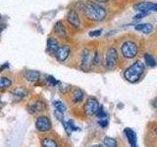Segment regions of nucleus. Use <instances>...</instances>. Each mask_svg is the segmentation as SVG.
I'll return each mask as SVG.
<instances>
[{
	"instance_id": "f257e3e1",
	"label": "nucleus",
	"mask_w": 157,
	"mask_h": 147,
	"mask_svg": "<svg viewBox=\"0 0 157 147\" xmlns=\"http://www.w3.org/2000/svg\"><path fill=\"white\" fill-rule=\"evenodd\" d=\"M83 12H85L86 18L91 20V21L100 22L106 18V10L104 9V7L94 2L86 3Z\"/></svg>"
},
{
	"instance_id": "f03ea898",
	"label": "nucleus",
	"mask_w": 157,
	"mask_h": 147,
	"mask_svg": "<svg viewBox=\"0 0 157 147\" xmlns=\"http://www.w3.org/2000/svg\"><path fill=\"white\" fill-rule=\"evenodd\" d=\"M144 69L145 66L144 63L140 61H136L125 71L124 77L126 78L127 81L131 83H136L140 80L141 76L144 75Z\"/></svg>"
},
{
	"instance_id": "7ed1b4c3",
	"label": "nucleus",
	"mask_w": 157,
	"mask_h": 147,
	"mask_svg": "<svg viewBox=\"0 0 157 147\" xmlns=\"http://www.w3.org/2000/svg\"><path fill=\"white\" fill-rule=\"evenodd\" d=\"M121 50H122L123 56H124L125 58L132 59L137 55L139 47H137V45L134 41L128 40V41L123 43V45L121 47Z\"/></svg>"
},
{
	"instance_id": "20e7f679",
	"label": "nucleus",
	"mask_w": 157,
	"mask_h": 147,
	"mask_svg": "<svg viewBox=\"0 0 157 147\" xmlns=\"http://www.w3.org/2000/svg\"><path fill=\"white\" fill-rule=\"evenodd\" d=\"M118 62V52L116 50V48L110 47L108 49V51L106 53L105 57V67L107 70H113Z\"/></svg>"
},
{
	"instance_id": "39448f33",
	"label": "nucleus",
	"mask_w": 157,
	"mask_h": 147,
	"mask_svg": "<svg viewBox=\"0 0 157 147\" xmlns=\"http://www.w3.org/2000/svg\"><path fill=\"white\" fill-rule=\"evenodd\" d=\"M99 108H100V105H99V103H98L97 99H95L94 97H90L85 103L83 110H85V113L86 115L92 116L96 114Z\"/></svg>"
},
{
	"instance_id": "423d86ee",
	"label": "nucleus",
	"mask_w": 157,
	"mask_h": 147,
	"mask_svg": "<svg viewBox=\"0 0 157 147\" xmlns=\"http://www.w3.org/2000/svg\"><path fill=\"white\" fill-rule=\"evenodd\" d=\"M70 53H71V48L69 45H66V44H64V45H60L58 48V50L56 51L55 53V58L58 62H65L67 59L70 56Z\"/></svg>"
},
{
	"instance_id": "0eeeda50",
	"label": "nucleus",
	"mask_w": 157,
	"mask_h": 147,
	"mask_svg": "<svg viewBox=\"0 0 157 147\" xmlns=\"http://www.w3.org/2000/svg\"><path fill=\"white\" fill-rule=\"evenodd\" d=\"M36 126L39 131H48L51 129V122L46 116H40L36 119Z\"/></svg>"
},
{
	"instance_id": "6e6552de",
	"label": "nucleus",
	"mask_w": 157,
	"mask_h": 147,
	"mask_svg": "<svg viewBox=\"0 0 157 147\" xmlns=\"http://www.w3.org/2000/svg\"><path fill=\"white\" fill-rule=\"evenodd\" d=\"M67 21L68 23L71 24L74 28H80L81 27V20L80 17H78V14L76 10H70L67 14Z\"/></svg>"
},
{
	"instance_id": "1a4fd4ad",
	"label": "nucleus",
	"mask_w": 157,
	"mask_h": 147,
	"mask_svg": "<svg viewBox=\"0 0 157 147\" xmlns=\"http://www.w3.org/2000/svg\"><path fill=\"white\" fill-rule=\"evenodd\" d=\"M93 56L91 55V52L88 49H85L82 52V69H88L90 66L92 64Z\"/></svg>"
},
{
	"instance_id": "9d476101",
	"label": "nucleus",
	"mask_w": 157,
	"mask_h": 147,
	"mask_svg": "<svg viewBox=\"0 0 157 147\" xmlns=\"http://www.w3.org/2000/svg\"><path fill=\"white\" fill-rule=\"evenodd\" d=\"M59 46L60 45H59L58 40L55 37H48L46 42V52L49 55H55Z\"/></svg>"
},
{
	"instance_id": "9b49d317",
	"label": "nucleus",
	"mask_w": 157,
	"mask_h": 147,
	"mask_svg": "<svg viewBox=\"0 0 157 147\" xmlns=\"http://www.w3.org/2000/svg\"><path fill=\"white\" fill-rule=\"evenodd\" d=\"M44 110H45V104L42 101L33 102L28 106V112L29 114H36V113L42 112Z\"/></svg>"
},
{
	"instance_id": "f8f14e48",
	"label": "nucleus",
	"mask_w": 157,
	"mask_h": 147,
	"mask_svg": "<svg viewBox=\"0 0 157 147\" xmlns=\"http://www.w3.org/2000/svg\"><path fill=\"white\" fill-rule=\"evenodd\" d=\"M53 31H54V33L60 38H66L67 37L66 27L64 26V24L61 21H58L55 23V24H54V27H53Z\"/></svg>"
},
{
	"instance_id": "ddd939ff",
	"label": "nucleus",
	"mask_w": 157,
	"mask_h": 147,
	"mask_svg": "<svg viewBox=\"0 0 157 147\" xmlns=\"http://www.w3.org/2000/svg\"><path fill=\"white\" fill-rule=\"evenodd\" d=\"M24 77L29 82H37L40 80V73L37 71L27 70L24 72Z\"/></svg>"
},
{
	"instance_id": "4468645a",
	"label": "nucleus",
	"mask_w": 157,
	"mask_h": 147,
	"mask_svg": "<svg viewBox=\"0 0 157 147\" xmlns=\"http://www.w3.org/2000/svg\"><path fill=\"white\" fill-rule=\"evenodd\" d=\"M153 3L152 2H140L135 5V9L137 10V11L140 12H142V13H147L148 11H150V10H152V8H153Z\"/></svg>"
},
{
	"instance_id": "2eb2a0df",
	"label": "nucleus",
	"mask_w": 157,
	"mask_h": 147,
	"mask_svg": "<svg viewBox=\"0 0 157 147\" xmlns=\"http://www.w3.org/2000/svg\"><path fill=\"white\" fill-rule=\"evenodd\" d=\"M124 132L127 136L128 141H129L131 147H136V132L132 130L129 129V127L125 129Z\"/></svg>"
},
{
	"instance_id": "dca6fc26",
	"label": "nucleus",
	"mask_w": 157,
	"mask_h": 147,
	"mask_svg": "<svg viewBox=\"0 0 157 147\" xmlns=\"http://www.w3.org/2000/svg\"><path fill=\"white\" fill-rule=\"evenodd\" d=\"M135 29L137 32H141L144 33L148 34V33H150L152 31H153V26H152L151 24H148V23L137 24H136Z\"/></svg>"
},
{
	"instance_id": "f3484780",
	"label": "nucleus",
	"mask_w": 157,
	"mask_h": 147,
	"mask_svg": "<svg viewBox=\"0 0 157 147\" xmlns=\"http://www.w3.org/2000/svg\"><path fill=\"white\" fill-rule=\"evenodd\" d=\"M83 96H85V93L80 88H77V89L74 91L73 93V102L74 103H80L82 101Z\"/></svg>"
},
{
	"instance_id": "a211bd4d",
	"label": "nucleus",
	"mask_w": 157,
	"mask_h": 147,
	"mask_svg": "<svg viewBox=\"0 0 157 147\" xmlns=\"http://www.w3.org/2000/svg\"><path fill=\"white\" fill-rule=\"evenodd\" d=\"M14 99L16 101L22 100L25 96H27V91L24 89V88H18L14 91Z\"/></svg>"
},
{
	"instance_id": "6ab92c4d",
	"label": "nucleus",
	"mask_w": 157,
	"mask_h": 147,
	"mask_svg": "<svg viewBox=\"0 0 157 147\" xmlns=\"http://www.w3.org/2000/svg\"><path fill=\"white\" fill-rule=\"evenodd\" d=\"M12 85V81L6 77H0V89H6Z\"/></svg>"
},
{
	"instance_id": "aec40b11",
	"label": "nucleus",
	"mask_w": 157,
	"mask_h": 147,
	"mask_svg": "<svg viewBox=\"0 0 157 147\" xmlns=\"http://www.w3.org/2000/svg\"><path fill=\"white\" fill-rule=\"evenodd\" d=\"M144 61H145L146 65L150 68H154L156 66V60L154 59L153 56L150 55V54H148V53L144 54Z\"/></svg>"
},
{
	"instance_id": "412c9836",
	"label": "nucleus",
	"mask_w": 157,
	"mask_h": 147,
	"mask_svg": "<svg viewBox=\"0 0 157 147\" xmlns=\"http://www.w3.org/2000/svg\"><path fill=\"white\" fill-rule=\"evenodd\" d=\"M42 147H58L55 140L50 139V138H44L41 141Z\"/></svg>"
},
{
	"instance_id": "4be33fe9",
	"label": "nucleus",
	"mask_w": 157,
	"mask_h": 147,
	"mask_svg": "<svg viewBox=\"0 0 157 147\" xmlns=\"http://www.w3.org/2000/svg\"><path fill=\"white\" fill-rule=\"evenodd\" d=\"M103 143L106 147H117V141L112 137H105L103 139Z\"/></svg>"
},
{
	"instance_id": "5701e85b",
	"label": "nucleus",
	"mask_w": 157,
	"mask_h": 147,
	"mask_svg": "<svg viewBox=\"0 0 157 147\" xmlns=\"http://www.w3.org/2000/svg\"><path fill=\"white\" fill-rule=\"evenodd\" d=\"M53 105H54V107H55V109L56 110H58V111H61V112H65L66 111V106L63 104V102H61V101H54V103H53Z\"/></svg>"
},
{
	"instance_id": "b1692460",
	"label": "nucleus",
	"mask_w": 157,
	"mask_h": 147,
	"mask_svg": "<svg viewBox=\"0 0 157 147\" xmlns=\"http://www.w3.org/2000/svg\"><path fill=\"white\" fill-rule=\"evenodd\" d=\"M46 81L48 82V85H51V86H56V85H59V81L52 76H47L46 77Z\"/></svg>"
},
{
	"instance_id": "393cba45",
	"label": "nucleus",
	"mask_w": 157,
	"mask_h": 147,
	"mask_svg": "<svg viewBox=\"0 0 157 147\" xmlns=\"http://www.w3.org/2000/svg\"><path fill=\"white\" fill-rule=\"evenodd\" d=\"M92 64L94 66H99L101 65V56L98 52H95V54L93 55V61Z\"/></svg>"
},
{
	"instance_id": "a878e982",
	"label": "nucleus",
	"mask_w": 157,
	"mask_h": 147,
	"mask_svg": "<svg viewBox=\"0 0 157 147\" xmlns=\"http://www.w3.org/2000/svg\"><path fill=\"white\" fill-rule=\"evenodd\" d=\"M59 89H60V91L62 93H67L69 90H70V85H65V83H62V82H59Z\"/></svg>"
},
{
	"instance_id": "bb28decb",
	"label": "nucleus",
	"mask_w": 157,
	"mask_h": 147,
	"mask_svg": "<svg viewBox=\"0 0 157 147\" xmlns=\"http://www.w3.org/2000/svg\"><path fill=\"white\" fill-rule=\"evenodd\" d=\"M99 119H105V118H107V114H106V112L103 110V108L100 106V108L98 109V111H97V113L95 114Z\"/></svg>"
},
{
	"instance_id": "cd10ccee",
	"label": "nucleus",
	"mask_w": 157,
	"mask_h": 147,
	"mask_svg": "<svg viewBox=\"0 0 157 147\" xmlns=\"http://www.w3.org/2000/svg\"><path fill=\"white\" fill-rule=\"evenodd\" d=\"M54 116L56 117V119L60 122H63L64 121V115H63V112L61 111H58V110H55L54 111Z\"/></svg>"
},
{
	"instance_id": "c85d7f7f",
	"label": "nucleus",
	"mask_w": 157,
	"mask_h": 147,
	"mask_svg": "<svg viewBox=\"0 0 157 147\" xmlns=\"http://www.w3.org/2000/svg\"><path fill=\"white\" fill-rule=\"evenodd\" d=\"M101 32H102V29L100 28V29H95V31L90 32L88 34H90V36H91V37H95V36H99Z\"/></svg>"
},
{
	"instance_id": "c756f323",
	"label": "nucleus",
	"mask_w": 157,
	"mask_h": 147,
	"mask_svg": "<svg viewBox=\"0 0 157 147\" xmlns=\"http://www.w3.org/2000/svg\"><path fill=\"white\" fill-rule=\"evenodd\" d=\"M98 124L101 127H106L108 126V119L105 118V119H99L98 120Z\"/></svg>"
},
{
	"instance_id": "7c9ffc66",
	"label": "nucleus",
	"mask_w": 157,
	"mask_h": 147,
	"mask_svg": "<svg viewBox=\"0 0 157 147\" xmlns=\"http://www.w3.org/2000/svg\"><path fill=\"white\" fill-rule=\"evenodd\" d=\"M6 69H9V63L8 62H6V63H4L3 65L0 67V72H3V71H5Z\"/></svg>"
},
{
	"instance_id": "2f4dec72",
	"label": "nucleus",
	"mask_w": 157,
	"mask_h": 147,
	"mask_svg": "<svg viewBox=\"0 0 157 147\" xmlns=\"http://www.w3.org/2000/svg\"><path fill=\"white\" fill-rule=\"evenodd\" d=\"M147 15V13H142V12H140V14H137V15H136V16L134 17V19H141V18H144V17H145Z\"/></svg>"
},
{
	"instance_id": "473e14b6",
	"label": "nucleus",
	"mask_w": 157,
	"mask_h": 147,
	"mask_svg": "<svg viewBox=\"0 0 157 147\" xmlns=\"http://www.w3.org/2000/svg\"><path fill=\"white\" fill-rule=\"evenodd\" d=\"M7 28V24H1V23H0V34H1L3 32H4V29L5 28Z\"/></svg>"
},
{
	"instance_id": "72a5a7b5",
	"label": "nucleus",
	"mask_w": 157,
	"mask_h": 147,
	"mask_svg": "<svg viewBox=\"0 0 157 147\" xmlns=\"http://www.w3.org/2000/svg\"><path fill=\"white\" fill-rule=\"evenodd\" d=\"M96 2H99V3H106V2H108L109 0H95Z\"/></svg>"
},
{
	"instance_id": "f704fd0d",
	"label": "nucleus",
	"mask_w": 157,
	"mask_h": 147,
	"mask_svg": "<svg viewBox=\"0 0 157 147\" xmlns=\"http://www.w3.org/2000/svg\"><path fill=\"white\" fill-rule=\"evenodd\" d=\"M152 10H153V11H157V3L153 5V8H152Z\"/></svg>"
},
{
	"instance_id": "c9c22d12",
	"label": "nucleus",
	"mask_w": 157,
	"mask_h": 147,
	"mask_svg": "<svg viewBox=\"0 0 157 147\" xmlns=\"http://www.w3.org/2000/svg\"><path fill=\"white\" fill-rule=\"evenodd\" d=\"M90 147H103V146L100 145V144H95V145H92V146H90Z\"/></svg>"
},
{
	"instance_id": "e433bc0d",
	"label": "nucleus",
	"mask_w": 157,
	"mask_h": 147,
	"mask_svg": "<svg viewBox=\"0 0 157 147\" xmlns=\"http://www.w3.org/2000/svg\"><path fill=\"white\" fill-rule=\"evenodd\" d=\"M153 105H154V107H155V108H157V99H156V100L154 101V103H153Z\"/></svg>"
},
{
	"instance_id": "4c0bfd02",
	"label": "nucleus",
	"mask_w": 157,
	"mask_h": 147,
	"mask_svg": "<svg viewBox=\"0 0 157 147\" xmlns=\"http://www.w3.org/2000/svg\"><path fill=\"white\" fill-rule=\"evenodd\" d=\"M155 130V134H156V135H157V126L155 127V130Z\"/></svg>"
},
{
	"instance_id": "58836bf2",
	"label": "nucleus",
	"mask_w": 157,
	"mask_h": 147,
	"mask_svg": "<svg viewBox=\"0 0 157 147\" xmlns=\"http://www.w3.org/2000/svg\"><path fill=\"white\" fill-rule=\"evenodd\" d=\"M0 19H1V14H0Z\"/></svg>"
}]
</instances>
